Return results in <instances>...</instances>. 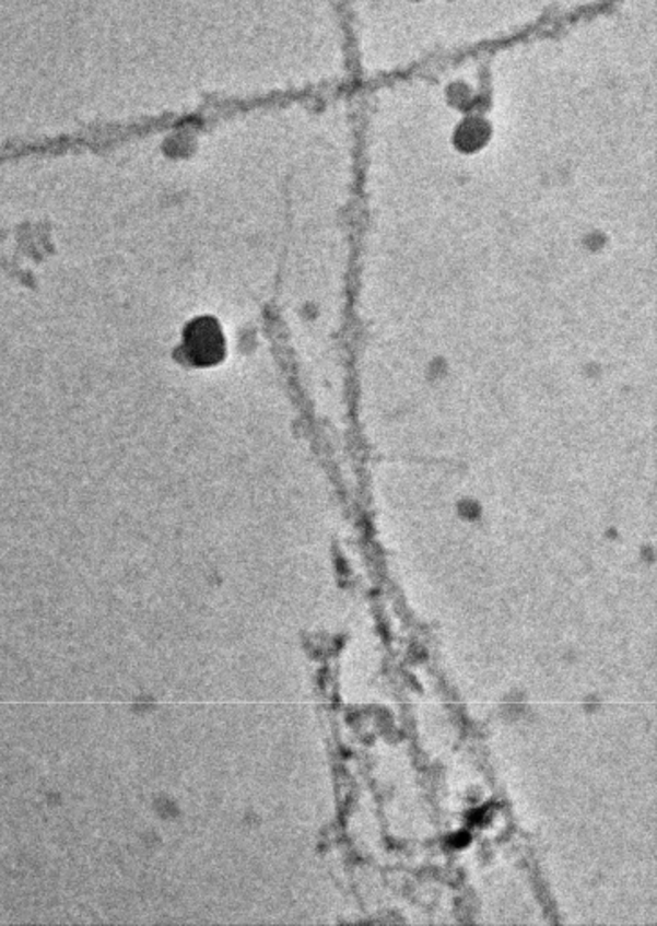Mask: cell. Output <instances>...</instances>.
<instances>
[{
  "mask_svg": "<svg viewBox=\"0 0 657 926\" xmlns=\"http://www.w3.org/2000/svg\"><path fill=\"white\" fill-rule=\"evenodd\" d=\"M223 333L216 320L198 319L185 331V351L190 361L200 366H211L223 355Z\"/></svg>",
  "mask_w": 657,
  "mask_h": 926,
  "instance_id": "6da1fadb",
  "label": "cell"
}]
</instances>
